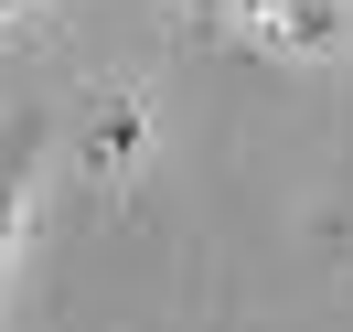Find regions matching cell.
Here are the masks:
<instances>
[{
    "label": "cell",
    "instance_id": "cell-3",
    "mask_svg": "<svg viewBox=\"0 0 353 332\" xmlns=\"http://www.w3.org/2000/svg\"><path fill=\"white\" fill-rule=\"evenodd\" d=\"M0 11H11V0H0Z\"/></svg>",
    "mask_w": 353,
    "mask_h": 332
},
{
    "label": "cell",
    "instance_id": "cell-1",
    "mask_svg": "<svg viewBox=\"0 0 353 332\" xmlns=\"http://www.w3.org/2000/svg\"><path fill=\"white\" fill-rule=\"evenodd\" d=\"M22 172H32V129H0V246H11V215H22Z\"/></svg>",
    "mask_w": 353,
    "mask_h": 332
},
{
    "label": "cell",
    "instance_id": "cell-2",
    "mask_svg": "<svg viewBox=\"0 0 353 332\" xmlns=\"http://www.w3.org/2000/svg\"><path fill=\"white\" fill-rule=\"evenodd\" d=\"M182 11H214V0H182Z\"/></svg>",
    "mask_w": 353,
    "mask_h": 332
}]
</instances>
